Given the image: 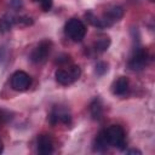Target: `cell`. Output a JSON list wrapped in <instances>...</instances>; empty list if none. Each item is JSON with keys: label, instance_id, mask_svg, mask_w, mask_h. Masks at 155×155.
<instances>
[{"label": "cell", "instance_id": "obj_2", "mask_svg": "<svg viewBox=\"0 0 155 155\" xmlns=\"http://www.w3.org/2000/svg\"><path fill=\"white\" fill-rule=\"evenodd\" d=\"M81 75V69L79 65H71L69 68L57 69L54 73V78L58 84L63 86H68L74 84Z\"/></svg>", "mask_w": 155, "mask_h": 155}, {"label": "cell", "instance_id": "obj_17", "mask_svg": "<svg viewBox=\"0 0 155 155\" xmlns=\"http://www.w3.org/2000/svg\"><path fill=\"white\" fill-rule=\"evenodd\" d=\"M34 1L39 2V4H40V6H41V8H42L44 11H46V12L51 10L52 4H53V1H52V0H34Z\"/></svg>", "mask_w": 155, "mask_h": 155}, {"label": "cell", "instance_id": "obj_4", "mask_svg": "<svg viewBox=\"0 0 155 155\" xmlns=\"http://www.w3.org/2000/svg\"><path fill=\"white\" fill-rule=\"evenodd\" d=\"M147 62H148V53H147L145 48L142 46H136V48L133 50V53L128 61L130 69H132L134 71H139L145 68Z\"/></svg>", "mask_w": 155, "mask_h": 155}, {"label": "cell", "instance_id": "obj_6", "mask_svg": "<svg viewBox=\"0 0 155 155\" xmlns=\"http://www.w3.org/2000/svg\"><path fill=\"white\" fill-rule=\"evenodd\" d=\"M30 85H31V78L25 71L18 70V71L12 74V76H11V87L15 91H19V92L27 91L30 87Z\"/></svg>", "mask_w": 155, "mask_h": 155}, {"label": "cell", "instance_id": "obj_15", "mask_svg": "<svg viewBox=\"0 0 155 155\" xmlns=\"http://www.w3.org/2000/svg\"><path fill=\"white\" fill-rule=\"evenodd\" d=\"M107 71H108V64H107L105 62L101 61V62H98V63L96 64L94 73H96L98 76H103V75H104Z\"/></svg>", "mask_w": 155, "mask_h": 155}, {"label": "cell", "instance_id": "obj_7", "mask_svg": "<svg viewBox=\"0 0 155 155\" xmlns=\"http://www.w3.org/2000/svg\"><path fill=\"white\" fill-rule=\"evenodd\" d=\"M122 16H124V8L121 6H111V7H109L104 12L103 17L101 18L103 28L113 25L115 22L120 21L122 18Z\"/></svg>", "mask_w": 155, "mask_h": 155}, {"label": "cell", "instance_id": "obj_9", "mask_svg": "<svg viewBox=\"0 0 155 155\" xmlns=\"http://www.w3.org/2000/svg\"><path fill=\"white\" fill-rule=\"evenodd\" d=\"M36 149L41 155H48L53 153V142L50 134H40L36 139Z\"/></svg>", "mask_w": 155, "mask_h": 155}, {"label": "cell", "instance_id": "obj_8", "mask_svg": "<svg viewBox=\"0 0 155 155\" xmlns=\"http://www.w3.org/2000/svg\"><path fill=\"white\" fill-rule=\"evenodd\" d=\"M48 121L51 125H56L58 122H62L64 125H70L71 122V116L70 113L63 108V107H54L52 111L48 115Z\"/></svg>", "mask_w": 155, "mask_h": 155}, {"label": "cell", "instance_id": "obj_10", "mask_svg": "<svg viewBox=\"0 0 155 155\" xmlns=\"http://www.w3.org/2000/svg\"><path fill=\"white\" fill-rule=\"evenodd\" d=\"M128 90V79L126 76H120L111 85V92L116 96H122Z\"/></svg>", "mask_w": 155, "mask_h": 155}, {"label": "cell", "instance_id": "obj_20", "mask_svg": "<svg viewBox=\"0 0 155 155\" xmlns=\"http://www.w3.org/2000/svg\"><path fill=\"white\" fill-rule=\"evenodd\" d=\"M11 4H12V6L16 7V8H18V7L22 6V1H21V0H12Z\"/></svg>", "mask_w": 155, "mask_h": 155}, {"label": "cell", "instance_id": "obj_5", "mask_svg": "<svg viewBox=\"0 0 155 155\" xmlns=\"http://www.w3.org/2000/svg\"><path fill=\"white\" fill-rule=\"evenodd\" d=\"M50 51H51V42L48 40H42L41 42H39V45L31 51L29 58L33 63L35 64H41L44 63L48 54H50Z\"/></svg>", "mask_w": 155, "mask_h": 155}, {"label": "cell", "instance_id": "obj_12", "mask_svg": "<svg viewBox=\"0 0 155 155\" xmlns=\"http://www.w3.org/2000/svg\"><path fill=\"white\" fill-rule=\"evenodd\" d=\"M90 114H91V117L93 120H101L102 116H103V105H102V102L96 98L92 101V103L90 104Z\"/></svg>", "mask_w": 155, "mask_h": 155}, {"label": "cell", "instance_id": "obj_13", "mask_svg": "<svg viewBox=\"0 0 155 155\" xmlns=\"http://www.w3.org/2000/svg\"><path fill=\"white\" fill-rule=\"evenodd\" d=\"M15 24V17L12 15H4L1 18H0V33L1 34H5L7 31H10L12 29Z\"/></svg>", "mask_w": 155, "mask_h": 155}, {"label": "cell", "instance_id": "obj_3", "mask_svg": "<svg viewBox=\"0 0 155 155\" xmlns=\"http://www.w3.org/2000/svg\"><path fill=\"white\" fill-rule=\"evenodd\" d=\"M64 33L70 40L79 42L84 39L86 34V28H85V24L80 19L70 18L64 25Z\"/></svg>", "mask_w": 155, "mask_h": 155}, {"label": "cell", "instance_id": "obj_21", "mask_svg": "<svg viewBox=\"0 0 155 155\" xmlns=\"http://www.w3.org/2000/svg\"><path fill=\"white\" fill-rule=\"evenodd\" d=\"M2 150H4V145H2V142L0 140V154L2 153Z\"/></svg>", "mask_w": 155, "mask_h": 155}, {"label": "cell", "instance_id": "obj_11", "mask_svg": "<svg viewBox=\"0 0 155 155\" xmlns=\"http://www.w3.org/2000/svg\"><path fill=\"white\" fill-rule=\"evenodd\" d=\"M108 148H109V144L105 139V136H104L103 131H101L93 140V150L97 151V153H103V151H107Z\"/></svg>", "mask_w": 155, "mask_h": 155}, {"label": "cell", "instance_id": "obj_16", "mask_svg": "<svg viewBox=\"0 0 155 155\" xmlns=\"http://www.w3.org/2000/svg\"><path fill=\"white\" fill-rule=\"evenodd\" d=\"M15 24H19V25H31L33 24V19L31 17L28 16H19V17H15Z\"/></svg>", "mask_w": 155, "mask_h": 155}, {"label": "cell", "instance_id": "obj_1", "mask_svg": "<svg viewBox=\"0 0 155 155\" xmlns=\"http://www.w3.org/2000/svg\"><path fill=\"white\" fill-rule=\"evenodd\" d=\"M105 139L109 144V147H114L117 149H124L126 145V139H125V132L124 128L119 125H111L104 130H102Z\"/></svg>", "mask_w": 155, "mask_h": 155}, {"label": "cell", "instance_id": "obj_19", "mask_svg": "<svg viewBox=\"0 0 155 155\" xmlns=\"http://www.w3.org/2000/svg\"><path fill=\"white\" fill-rule=\"evenodd\" d=\"M125 154H128V155H131V154L142 155V151H140V150H138V149H128V150H125Z\"/></svg>", "mask_w": 155, "mask_h": 155}, {"label": "cell", "instance_id": "obj_14", "mask_svg": "<svg viewBox=\"0 0 155 155\" xmlns=\"http://www.w3.org/2000/svg\"><path fill=\"white\" fill-rule=\"evenodd\" d=\"M109 45H110V39L108 36H105V35L99 36V38H97V40L93 44V51L97 53H102L108 50Z\"/></svg>", "mask_w": 155, "mask_h": 155}, {"label": "cell", "instance_id": "obj_18", "mask_svg": "<svg viewBox=\"0 0 155 155\" xmlns=\"http://www.w3.org/2000/svg\"><path fill=\"white\" fill-rule=\"evenodd\" d=\"M11 119V113L7 111V110H4V109H0V125L7 122L8 120Z\"/></svg>", "mask_w": 155, "mask_h": 155}]
</instances>
